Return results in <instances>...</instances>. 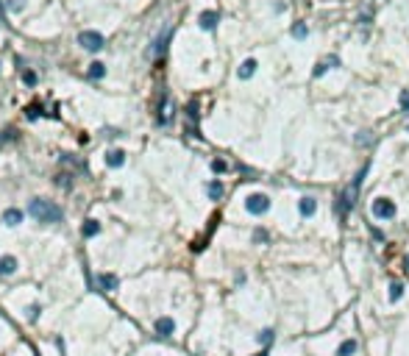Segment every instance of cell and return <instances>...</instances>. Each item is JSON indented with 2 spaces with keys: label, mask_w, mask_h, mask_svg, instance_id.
<instances>
[{
  "label": "cell",
  "mask_w": 409,
  "mask_h": 356,
  "mask_svg": "<svg viewBox=\"0 0 409 356\" xmlns=\"http://www.w3.org/2000/svg\"><path fill=\"white\" fill-rule=\"evenodd\" d=\"M365 175H367V164L362 170H359L357 175H353V181L348 184V187L343 189V192L337 195V201H334V211H337V217H340V223H345L348 220V215H351V209L357 206V198H359V187H362V181H365Z\"/></svg>",
  "instance_id": "1"
},
{
  "label": "cell",
  "mask_w": 409,
  "mask_h": 356,
  "mask_svg": "<svg viewBox=\"0 0 409 356\" xmlns=\"http://www.w3.org/2000/svg\"><path fill=\"white\" fill-rule=\"evenodd\" d=\"M28 215L37 223H45V225H53V223L64 220V211H61V206H56V203L47 201V198H33V201L28 203Z\"/></svg>",
  "instance_id": "2"
},
{
  "label": "cell",
  "mask_w": 409,
  "mask_h": 356,
  "mask_svg": "<svg viewBox=\"0 0 409 356\" xmlns=\"http://www.w3.org/2000/svg\"><path fill=\"white\" fill-rule=\"evenodd\" d=\"M78 45L84 47V50H90V53H98V50H103L106 39L100 37L98 31H81L78 33Z\"/></svg>",
  "instance_id": "3"
},
{
  "label": "cell",
  "mask_w": 409,
  "mask_h": 356,
  "mask_svg": "<svg viewBox=\"0 0 409 356\" xmlns=\"http://www.w3.org/2000/svg\"><path fill=\"white\" fill-rule=\"evenodd\" d=\"M370 211H373L376 220H393V217H395V203L390 201V198H376L373 206H370Z\"/></svg>",
  "instance_id": "4"
},
{
  "label": "cell",
  "mask_w": 409,
  "mask_h": 356,
  "mask_svg": "<svg viewBox=\"0 0 409 356\" xmlns=\"http://www.w3.org/2000/svg\"><path fill=\"white\" fill-rule=\"evenodd\" d=\"M245 209L251 211V215H264V211L270 209V198L256 192V195H248V201H245Z\"/></svg>",
  "instance_id": "5"
},
{
  "label": "cell",
  "mask_w": 409,
  "mask_h": 356,
  "mask_svg": "<svg viewBox=\"0 0 409 356\" xmlns=\"http://www.w3.org/2000/svg\"><path fill=\"white\" fill-rule=\"evenodd\" d=\"M117 276H114V273H100L98 278H95V287H98L100 292H114L117 290Z\"/></svg>",
  "instance_id": "6"
},
{
  "label": "cell",
  "mask_w": 409,
  "mask_h": 356,
  "mask_svg": "<svg viewBox=\"0 0 409 356\" xmlns=\"http://www.w3.org/2000/svg\"><path fill=\"white\" fill-rule=\"evenodd\" d=\"M156 120H159V126H167V122L173 120V103H170L167 95H162V103H159V114H156Z\"/></svg>",
  "instance_id": "7"
},
{
  "label": "cell",
  "mask_w": 409,
  "mask_h": 356,
  "mask_svg": "<svg viewBox=\"0 0 409 356\" xmlns=\"http://www.w3.org/2000/svg\"><path fill=\"white\" fill-rule=\"evenodd\" d=\"M173 331H175V320L173 317H159L156 320V334H159L162 340L173 337Z\"/></svg>",
  "instance_id": "8"
},
{
  "label": "cell",
  "mask_w": 409,
  "mask_h": 356,
  "mask_svg": "<svg viewBox=\"0 0 409 356\" xmlns=\"http://www.w3.org/2000/svg\"><path fill=\"white\" fill-rule=\"evenodd\" d=\"M198 23H201L203 31H215L217 23H220V14H217V11H203V14L198 17Z\"/></svg>",
  "instance_id": "9"
},
{
  "label": "cell",
  "mask_w": 409,
  "mask_h": 356,
  "mask_svg": "<svg viewBox=\"0 0 409 356\" xmlns=\"http://www.w3.org/2000/svg\"><path fill=\"white\" fill-rule=\"evenodd\" d=\"M298 209H301V215H304V217H312V215L317 211V201H315V198L306 195V198H301V201H298Z\"/></svg>",
  "instance_id": "10"
},
{
  "label": "cell",
  "mask_w": 409,
  "mask_h": 356,
  "mask_svg": "<svg viewBox=\"0 0 409 356\" xmlns=\"http://www.w3.org/2000/svg\"><path fill=\"white\" fill-rule=\"evenodd\" d=\"M3 223L6 225H20V223H23V209H17V206L6 209L3 211Z\"/></svg>",
  "instance_id": "11"
},
{
  "label": "cell",
  "mask_w": 409,
  "mask_h": 356,
  "mask_svg": "<svg viewBox=\"0 0 409 356\" xmlns=\"http://www.w3.org/2000/svg\"><path fill=\"white\" fill-rule=\"evenodd\" d=\"M17 273V259L14 256H0V276H11Z\"/></svg>",
  "instance_id": "12"
},
{
  "label": "cell",
  "mask_w": 409,
  "mask_h": 356,
  "mask_svg": "<svg viewBox=\"0 0 409 356\" xmlns=\"http://www.w3.org/2000/svg\"><path fill=\"white\" fill-rule=\"evenodd\" d=\"M256 67H259V64H256V59H245L242 64H240V70H237V75H240V78L245 81V78H251V75L256 73Z\"/></svg>",
  "instance_id": "13"
},
{
  "label": "cell",
  "mask_w": 409,
  "mask_h": 356,
  "mask_svg": "<svg viewBox=\"0 0 409 356\" xmlns=\"http://www.w3.org/2000/svg\"><path fill=\"white\" fill-rule=\"evenodd\" d=\"M103 159H106L109 167H122V164H126V153H122V150H109Z\"/></svg>",
  "instance_id": "14"
},
{
  "label": "cell",
  "mask_w": 409,
  "mask_h": 356,
  "mask_svg": "<svg viewBox=\"0 0 409 356\" xmlns=\"http://www.w3.org/2000/svg\"><path fill=\"white\" fill-rule=\"evenodd\" d=\"M337 64H340V59H337V56H329L326 61H320L315 70H312V75H315V78H320V75H326V70H329V67H337Z\"/></svg>",
  "instance_id": "15"
},
{
  "label": "cell",
  "mask_w": 409,
  "mask_h": 356,
  "mask_svg": "<svg viewBox=\"0 0 409 356\" xmlns=\"http://www.w3.org/2000/svg\"><path fill=\"white\" fill-rule=\"evenodd\" d=\"M86 75H90L92 81H100V78L106 75V64H103V61H92L90 70H86Z\"/></svg>",
  "instance_id": "16"
},
{
  "label": "cell",
  "mask_w": 409,
  "mask_h": 356,
  "mask_svg": "<svg viewBox=\"0 0 409 356\" xmlns=\"http://www.w3.org/2000/svg\"><path fill=\"white\" fill-rule=\"evenodd\" d=\"M170 37H173V28H167V31L159 37V39H156V47H153V53H156V56H162V53L167 50V42H170Z\"/></svg>",
  "instance_id": "17"
},
{
  "label": "cell",
  "mask_w": 409,
  "mask_h": 356,
  "mask_svg": "<svg viewBox=\"0 0 409 356\" xmlns=\"http://www.w3.org/2000/svg\"><path fill=\"white\" fill-rule=\"evenodd\" d=\"M81 234L84 237H98L100 234V223L98 220H86L84 225H81Z\"/></svg>",
  "instance_id": "18"
},
{
  "label": "cell",
  "mask_w": 409,
  "mask_h": 356,
  "mask_svg": "<svg viewBox=\"0 0 409 356\" xmlns=\"http://www.w3.org/2000/svg\"><path fill=\"white\" fill-rule=\"evenodd\" d=\"M206 195L212 198V201H220L223 198V184L220 181H209L206 184Z\"/></svg>",
  "instance_id": "19"
},
{
  "label": "cell",
  "mask_w": 409,
  "mask_h": 356,
  "mask_svg": "<svg viewBox=\"0 0 409 356\" xmlns=\"http://www.w3.org/2000/svg\"><path fill=\"white\" fill-rule=\"evenodd\" d=\"M256 340L262 342L264 348H270V345H273V340H276V331H273V328H262V331L256 334Z\"/></svg>",
  "instance_id": "20"
},
{
  "label": "cell",
  "mask_w": 409,
  "mask_h": 356,
  "mask_svg": "<svg viewBox=\"0 0 409 356\" xmlns=\"http://www.w3.org/2000/svg\"><path fill=\"white\" fill-rule=\"evenodd\" d=\"M357 353V342L353 340H345V342H340V348H337V356H353Z\"/></svg>",
  "instance_id": "21"
},
{
  "label": "cell",
  "mask_w": 409,
  "mask_h": 356,
  "mask_svg": "<svg viewBox=\"0 0 409 356\" xmlns=\"http://www.w3.org/2000/svg\"><path fill=\"white\" fill-rule=\"evenodd\" d=\"M61 162H64V164H73V167L84 170V173H86V170H90V167H86V162H81V159H76V156H73V153H64V156H61Z\"/></svg>",
  "instance_id": "22"
},
{
  "label": "cell",
  "mask_w": 409,
  "mask_h": 356,
  "mask_svg": "<svg viewBox=\"0 0 409 356\" xmlns=\"http://www.w3.org/2000/svg\"><path fill=\"white\" fill-rule=\"evenodd\" d=\"M56 187L73 189V175H70V173H59V175H56Z\"/></svg>",
  "instance_id": "23"
},
{
  "label": "cell",
  "mask_w": 409,
  "mask_h": 356,
  "mask_svg": "<svg viewBox=\"0 0 409 356\" xmlns=\"http://www.w3.org/2000/svg\"><path fill=\"white\" fill-rule=\"evenodd\" d=\"M39 314H42V306H39V304H31L28 309H25V317H28L31 323H37V320H39Z\"/></svg>",
  "instance_id": "24"
},
{
  "label": "cell",
  "mask_w": 409,
  "mask_h": 356,
  "mask_svg": "<svg viewBox=\"0 0 409 356\" xmlns=\"http://www.w3.org/2000/svg\"><path fill=\"white\" fill-rule=\"evenodd\" d=\"M25 117H28V120H37V117H42V103H31L28 109H25Z\"/></svg>",
  "instance_id": "25"
},
{
  "label": "cell",
  "mask_w": 409,
  "mask_h": 356,
  "mask_svg": "<svg viewBox=\"0 0 409 356\" xmlns=\"http://www.w3.org/2000/svg\"><path fill=\"white\" fill-rule=\"evenodd\" d=\"M401 295H404V287H401L398 281H393L390 284V300L395 304V300H401Z\"/></svg>",
  "instance_id": "26"
},
{
  "label": "cell",
  "mask_w": 409,
  "mask_h": 356,
  "mask_svg": "<svg viewBox=\"0 0 409 356\" xmlns=\"http://www.w3.org/2000/svg\"><path fill=\"white\" fill-rule=\"evenodd\" d=\"M306 33H309V28H306L304 23H295V25H292V37H295V39H306Z\"/></svg>",
  "instance_id": "27"
},
{
  "label": "cell",
  "mask_w": 409,
  "mask_h": 356,
  "mask_svg": "<svg viewBox=\"0 0 409 356\" xmlns=\"http://www.w3.org/2000/svg\"><path fill=\"white\" fill-rule=\"evenodd\" d=\"M6 9H9V11H23V9H25V0H9V3H6Z\"/></svg>",
  "instance_id": "28"
},
{
  "label": "cell",
  "mask_w": 409,
  "mask_h": 356,
  "mask_svg": "<svg viewBox=\"0 0 409 356\" xmlns=\"http://www.w3.org/2000/svg\"><path fill=\"white\" fill-rule=\"evenodd\" d=\"M212 170H215V173H226V170H228V164L223 162V159H215V162H212Z\"/></svg>",
  "instance_id": "29"
},
{
  "label": "cell",
  "mask_w": 409,
  "mask_h": 356,
  "mask_svg": "<svg viewBox=\"0 0 409 356\" xmlns=\"http://www.w3.org/2000/svg\"><path fill=\"white\" fill-rule=\"evenodd\" d=\"M23 81H25L28 86H33V84H37V73H33V70H25V73H23Z\"/></svg>",
  "instance_id": "30"
},
{
  "label": "cell",
  "mask_w": 409,
  "mask_h": 356,
  "mask_svg": "<svg viewBox=\"0 0 409 356\" xmlns=\"http://www.w3.org/2000/svg\"><path fill=\"white\" fill-rule=\"evenodd\" d=\"M187 117H189V120H192V122L198 120V103H195V100H192V103H189V106H187Z\"/></svg>",
  "instance_id": "31"
},
{
  "label": "cell",
  "mask_w": 409,
  "mask_h": 356,
  "mask_svg": "<svg viewBox=\"0 0 409 356\" xmlns=\"http://www.w3.org/2000/svg\"><path fill=\"white\" fill-rule=\"evenodd\" d=\"M254 239H256V242H268V231H264V228H256V231H254Z\"/></svg>",
  "instance_id": "32"
},
{
  "label": "cell",
  "mask_w": 409,
  "mask_h": 356,
  "mask_svg": "<svg viewBox=\"0 0 409 356\" xmlns=\"http://www.w3.org/2000/svg\"><path fill=\"white\" fill-rule=\"evenodd\" d=\"M401 109H404V112L409 114V92H406V89L401 92Z\"/></svg>",
  "instance_id": "33"
},
{
  "label": "cell",
  "mask_w": 409,
  "mask_h": 356,
  "mask_svg": "<svg viewBox=\"0 0 409 356\" xmlns=\"http://www.w3.org/2000/svg\"><path fill=\"white\" fill-rule=\"evenodd\" d=\"M357 145H370V136H367V131H362L357 136Z\"/></svg>",
  "instance_id": "34"
},
{
  "label": "cell",
  "mask_w": 409,
  "mask_h": 356,
  "mask_svg": "<svg viewBox=\"0 0 409 356\" xmlns=\"http://www.w3.org/2000/svg\"><path fill=\"white\" fill-rule=\"evenodd\" d=\"M367 23H370V11H365V14L359 17V25H367Z\"/></svg>",
  "instance_id": "35"
},
{
  "label": "cell",
  "mask_w": 409,
  "mask_h": 356,
  "mask_svg": "<svg viewBox=\"0 0 409 356\" xmlns=\"http://www.w3.org/2000/svg\"><path fill=\"white\" fill-rule=\"evenodd\" d=\"M254 356H270V353H268V348H264V351H259V353H254Z\"/></svg>",
  "instance_id": "36"
},
{
  "label": "cell",
  "mask_w": 409,
  "mask_h": 356,
  "mask_svg": "<svg viewBox=\"0 0 409 356\" xmlns=\"http://www.w3.org/2000/svg\"><path fill=\"white\" fill-rule=\"evenodd\" d=\"M404 262H406V267H409V253H406V259H404Z\"/></svg>",
  "instance_id": "37"
}]
</instances>
